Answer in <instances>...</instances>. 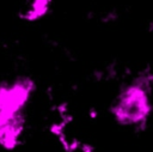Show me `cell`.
<instances>
[{
    "instance_id": "3957f363",
    "label": "cell",
    "mask_w": 153,
    "mask_h": 152,
    "mask_svg": "<svg viewBox=\"0 0 153 152\" xmlns=\"http://www.w3.org/2000/svg\"><path fill=\"white\" fill-rule=\"evenodd\" d=\"M50 4L51 0H31L26 11L22 14V18H24L27 22L38 20L48 13Z\"/></svg>"
},
{
    "instance_id": "7a4b0ae2",
    "label": "cell",
    "mask_w": 153,
    "mask_h": 152,
    "mask_svg": "<svg viewBox=\"0 0 153 152\" xmlns=\"http://www.w3.org/2000/svg\"><path fill=\"white\" fill-rule=\"evenodd\" d=\"M35 90L30 78H19L0 84V129L14 123H25L24 109Z\"/></svg>"
},
{
    "instance_id": "6da1fadb",
    "label": "cell",
    "mask_w": 153,
    "mask_h": 152,
    "mask_svg": "<svg viewBox=\"0 0 153 152\" xmlns=\"http://www.w3.org/2000/svg\"><path fill=\"white\" fill-rule=\"evenodd\" d=\"M151 84L152 74L147 69L120 91L110 107V114L118 124L126 127L146 124L152 110Z\"/></svg>"
}]
</instances>
